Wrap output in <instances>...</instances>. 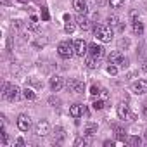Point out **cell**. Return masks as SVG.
Masks as SVG:
<instances>
[{"label":"cell","mask_w":147,"mask_h":147,"mask_svg":"<svg viewBox=\"0 0 147 147\" xmlns=\"http://www.w3.org/2000/svg\"><path fill=\"white\" fill-rule=\"evenodd\" d=\"M94 35H95L97 40L107 43V42L113 40V35H114V33H113L111 26H106V24H95V26H94Z\"/></svg>","instance_id":"1"},{"label":"cell","mask_w":147,"mask_h":147,"mask_svg":"<svg viewBox=\"0 0 147 147\" xmlns=\"http://www.w3.org/2000/svg\"><path fill=\"white\" fill-rule=\"evenodd\" d=\"M2 95H4V99H7L9 102H14V100H18L23 94H21V90H19L18 85H9V83H5Z\"/></svg>","instance_id":"2"},{"label":"cell","mask_w":147,"mask_h":147,"mask_svg":"<svg viewBox=\"0 0 147 147\" xmlns=\"http://www.w3.org/2000/svg\"><path fill=\"white\" fill-rule=\"evenodd\" d=\"M57 52H59L61 57L69 59V57L75 55V43H71V42H61L57 45Z\"/></svg>","instance_id":"3"},{"label":"cell","mask_w":147,"mask_h":147,"mask_svg":"<svg viewBox=\"0 0 147 147\" xmlns=\"http://www.w3.org/2000/svg\"><path fill=\"white\" fill-rule=\"evenodd\" d=\"M107 61H109V64H116V66H123V67L128 66V59H126L119 50L111 52V54L107 55Z\"/></svg>","instance_id":"4"},{"label":"cell","mask_w":147,"mask_h":147,"mask_svg":"<svg viewBox=\"0 0 147 147\" xmlns=\"http://www.w3.org/2000/svg\"><path fill=\"white\" fill-rule=\"evenodd\" d=\"M66 87H67L69 92H73V94H83V90H85V83H83L82 80H76V78L67 80Z\"/></svg>","instance_id":"5"},{"label":"cell","mask_w":147,"mask_h":147,"mask_svg":"<svg viewBox=\"0 0 147 147\" xmlns=\"http://www.w3.org/2000/svg\"><path fill=\"white\" fill-rule=\"evenodd\" d=\"M49 131H50V125L47 119H40L35 125V135L36 137H45V135H49Z\"/></svg>","instance_id":"6"},{"label":"cell","mask_w":147,"mask_h":147,"mask_svg":"<svg viewBox=\"0 0 147 147\" xmlns=\"http://www.w3.org/2000/svg\"><path fill=\"white\" fill-rule=\"evenodd\" d=\"M73 43H75V54H76L78 57H83V55L88 52V45H87V42H85L83 38H78V40L73 42Z\"/></svg>","instance_id":"7"},{"label":"cell","mask_w":147,"mask_h":147,"mask_svg":"<svg viewBox=\"0 0 147 147\" xmlns=\"http://www.w3.org/2000/svg\"><path fill=\"white\" fill-rule=\"evenodd\" d=\"M16 123H18V128L21 131H28L31 128V119H30L28 114H19L18 119H16Z\"/></svg>","instance_id":"8"},{"label":"cell","mask_w":147,"mask_h":147,"mask_svg":"<svg viewBox=\"0 0 147 147\" xmlns=\"http://www.w3.org/2000/svg\"><path fill=\"white\" fill-rule=\"evenodd\" d=\"M73 7L78 14H87L88 12V2L87 0H73Z\"/></svg>","instance_id":"9"},{"label":"cell","mask_w":147,"mask_h":147,"mask_svg":"<svg viewBox=\"0 0 147 147\" xmlns=\"http://www.w3.org/2000/svg\"><path fill=\"white\" fill-rule=\"evenodd\" d=\"M88 52H90V55H94V57H97V59H102L104 57V47L102 45H97V43H92V45H88Z\"/></svg>","instance_id":"10"},{"label":"cell","mask_w":147,"mask_h":147,"mask_svg":"<svg viewBox=\"0 0 147 147\" xmlns=\"http://www.w3.org/2000/svg\"><path fill=\"white\" fill-rule=\"evenodd\" d=\"M62 87H64V80H62L61 76H52V78H50V88H52L54 92H59Z\"/></svg>","instance_id":"11"},{"label":"cell","mask_w":147,"mask_h":147,"mask_svg":"<svg viewBox=\"0 0 147 147\" xmlns=\"http://www.w3.org/2000/svg\"><path fill=\"white\" fill-rule=\"evenodd\" d=\"M76 23H78V26H80L82 30H88V28H90V21H88L87 14H78V16H76Z\"/></svg>","instance_id":"12"},{"label":"cell","mask_w":147,"mask_h":147,"mask_svg":"<svg viewBox=\"0 0 147 147\" xmlns=\"http://www.w3.org/2000/svg\"><path fill=\"white\" fill-rule=\"evenodd\" d=\"M133 92L135 94H145L147 92V82L145 80H138L133 83Z\"/></svg>","instance_id":"13"},{"label":"cell","mask_w":147,"mask_h":147,"mask_svg":"<svg viewBox=\"0 0 147 147\" xmlns=\"http://www.w3.org/2000/svg\"><path fill=\"white\" fill-rule=\"evenodd\" d=\"M118 116L121 118V119H128V116H130V111H128V106L126 104H118Z\"/></svg>","instance_id":"14"},{"label":"cell","mask_w":147,"mask_h":147,"mask_svg":"<svg viewBox=\"0 0 147 147\" xmlns=\"http://www.w3.org/2000/svg\"><path fill=\"white\" fill-rule=\"evenodd\" d=\"M69 114H71L73 118H80V116L83 114V107H82L80 104H73V106L69 107Z\"/></svg>","instance_id":"15"},{"label":"cell","mask_w":147,"mask_h":147,"mask_svg":"<svg viewBox=\"0 0 147 147\" xmlns=\"http://www.w3.org/2000/svg\"><path fill=\"white\" fill-rule=\"evenodd\" d=\"M97 133V123H87L85 126V135H95Z\"/></svg>","instance_id":"16"},{"label":"cell","mask_w":147,"mask_h":147,"mask_svg":"<svg viewBox=\"0 0 147 147\" xmlns=\"http://www.w3.org/2000/svg\"><path fill=\"white\" fill-rule=\"evenodd\" d=\"M87 67H90V69H95L97 66H99V59L97 57H94V55H90V57H87Z\"/></svg>","instance_id":"17"},{"label":"cell","mask_w":147,"mask_h":147,"mask_svg":"<svg viewBox=\"0 0 147 147\" xmlns=\"http://www.w3.org/2000/svg\"><path fill=\"white\" fill-rule=\"evenodd\" d=\"M54 137H55V142H62V140L66 138V133H64V130H62L61 126H57L55 131H54Z\"/></svg>","instance_id":"18"},{"label":"cell","mask_w":147,"mask_h":147,"mask_svg":"<svg viewBox=\"0 0 147 147\" xmlns=\"http://www.w3.org/2000/svg\"><path fill=\"white\" fill-rule=\"evenodd\" d=\"M133 33L138 35V36L144 33V24H142L140 21H133Z\"/></svg>","instance_id":"19"},{"label":"cell","mask_w":147,"mask_h":147,"mask_svg":"<svg viewBox=\"0 0 147 147\" xmlns=\"http://www.w3.org/2000/svg\"><path fill=\"white\" fill-rule=\"evenodd\" d=\"M23 97H24L26 100H35V97H36V95H35V92H33L31 88H28V87H26V88L23 90Z\"/></svg>","instance_id":"20"},{"label":"cell","mask_w":147,"mask_h":147,"mask_svg":"<svg viewBox=\"0 0 147 147\" xmlns=\"http://www.w3.org/2000/svg\"><path fill=\"white\" fill-rule=\"evenodd\" d=\"M88 144H90V135H87V138H83V137H78V138L75 140V145H76V147L88 145Z\"/></svg>","instance_id":"21"},{"label":"cell","mask_w":147,"mask_h":147,"mask_svg":"<svg viewBox=\"0 0 147 147\" xmlns=\"http://www.w3.org/2000/svg\"><path fill=\"white\" fill-rule=\"evenodd\" d=\"M126 142H128L130 145H140V144H142V140H140L138 137H128Z\"/></svg>","instance_id":"22"},{"label":"cell","mask_w":147,"mask_h":147,"mask_svg":"<svg viewBox=\"0 0 147 147\" xmlns=\"http://www.w3.org/2000/svg\"><path fill=\"white\" fill-rule=\"evenodd\" d=\"M123 2H125V0H109V5H111L113 9H119V7L123 5Z\"/></svg>","instance_id":"23"},{"label":"cell","mask_w":147,"mask_h":147,"mask_svg":"<svg viewBox=\"0 0 147 147\" xmlns=\"http://www.w3.org/2000/svg\"><path fill=\"white\" fill-rule=\"evenodd\" d=\"M107 73H109V75H113V76H116L118 75V66L116 64H109L107 66Z\"/></svg>","instance_id":"24"},{"label":"cell","mask_w":147,"mask_h":147,"mask_svg":"<svg viewBox=\"0 0 147 147\" xmlns=\"http://www.w3.org/2000/svg\"><path fill=\"white\" fill-rule=\"evenodd\" d=\"M114 130H116V135H118V138H119V140H125V138H126V133H125V131H123L121 128L114 126Z\"/></svg>","instance_id":"25"},{"label":"cell","mask_w":147,"mask_h":147,"mask_svg":"<svg viewBox=\"0 0 147 147\" xmlns=\"http://www.w3.org/2000/svg\"><path fill=\"white\" fill-rule=\"evenodd\" d=\"M118 21H119V19H118L116 16H109V18H107V23H109L111 26H116V24H118Z\"/></svg>","instance_id":"26"},{"label":"cell","mask_w":147,"mask_h":147,"mask_svg":"<svg viewBox=\"0 0 147 147\" xmlns=\"http://www.w3.org/2000/svg\"><path fill=\"white\" fill-rule=\"evenodd\" d=\"M64 30H66V33H73V31H75V24H73V23H66Z\"/></svg>","instance_id":"27"},{"label":"cell","mask_w":147,"mask_h":147,"mask_svg":"<svg viewBox=\"0 0 147 147\" xmlns=\"http://www.w3.org/2000/svg\"><path fill=\"white\" fill-rule=\"evenodd\" d=\"M28 28H30L31 31H36V30H38V24H36V21H33V19H31V23H28Z\"/></svg>","instance_id":"28"},{"label":"cell","mask_w":147,"mask_h":147,"mask_svg":"<svg viewBox=\"0 0 147 147\" xmlns=\"http://www.w3.org/2000/svg\"><path fill=\"white\" fill-rule=\"evenodd\" d=\"M49 104H50V106H59V104H61V100H59V99H55V97H50V99H49Z\"/></svg>","instance_id":"29"},{"label":"cell","mask_w":147,"mask_h":147,"mask_svg":"<svg viewBox=\"0 0 147 147\" xmlns=\"http://www.w3.org/2000/svg\"><path fill=\"white\" fill-rule=\"evenodd\" d=\"M92 106H94V109H102V107H104V102H102V100H95Z\"/></svg>","instance_id":"30"},{"label":"cell","mask_w":147,"mask_h":147,"mask_svg":"<svg viewBox=\"0 0 147 147\" xmlns=\"http://www.w3.org/2000/svg\"><path fill=\"white\" fill-rule=\"evenodd\" d=\"M42 19H43V21L49 19V11H47L45 7H42Z\"/></svg>","instance_id":"31"},{"label":"cell","mask_w":147,"mask_h":147,"mask_svg":"<svg viewBox=\"0 0 147 147\" xmlns=\"http://www.w3.org/2000/svg\"><path fill=\"white\" fill-rule=\"evenodd\" d=\"M90 94H92V95H99V94H100V90H99V87H95V85H94V87L90 88Z\"/></svg>","instance_id":"32"},{"label":"cell","mask_w":147,"mask_h":147,"mask_svg":"<svg viewBox=\"0 0 147 147\" xmlns=\"http://www.w3.org/2000/svg\"><path fill=\"white\" fill-rule=\"evenodd\" d=\"M16 144H18V145H24V140H23V138H18Z\"/></svg>","instance_id":"33"},{"label":"cell","mask_w":147,"mask_h":147,"mask_svg":"<svg viewBox=\"0 0 147 147\" xmlns=\"http://www.w3.org/2000/svg\"><path fill=\"white\" fill-rule=\"evenodd\" d=\"M142 69H144V71H145V73H147V61H145V62H144V66H142Z\"/></svg>","instance_id":"34"},{"label":"cell","mask_w":147,"mask_h":147,"mask_svg":"<svg viewBox=\"0 0 147 147\" xmlns=\"http://www.w3.org/2000/svg\"><path fill=\"white\" fill-rule=\"evenodd\" d=\"M145 138H147V131H145Z\"/></svg>","instance_id":"35"},{"label":"cell","mask_w":147,"mask_h":147,"mask_svg":"<svg viewBox=\"0 0 147 147\" xmlns=\"http://www.w3.org/2000/svg\"><path fill=\"white\" fill-rule=\"evenodd\" d=\"M23 2H26V0H23Z\"/></svg>","instance_id":"36"}]
</instances>
